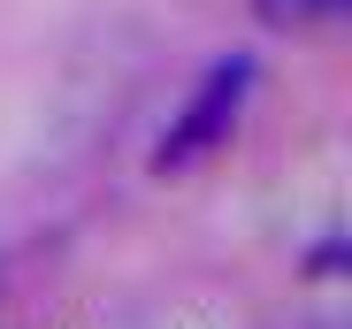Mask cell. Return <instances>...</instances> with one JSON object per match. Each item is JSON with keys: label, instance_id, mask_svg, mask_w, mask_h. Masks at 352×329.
<instances>
[{"label": "cell", "instance_id": "obj_1", "mask_svg": "<svg viewBox=\"0 0 352 329\" xmlns=\"http://www.w3.org/2000/svg\"><path fill=\"white\" fill-rule=\"evenodd\" d=\"M253 84H261V62H253V54H222V62H207V77L192 84V100L168 115V131H161V146H153V169L176 177V169H192V161H207L230 131H238Z\"/></svg>", "mask_w": 352, "mask_h": 329}, {"label": "cell", "instance_id": "obj_2", "mask_svg": "<svg viewBox=\"0 0 352 329\" xmlns=\"http://www.w3.org/2000/svg\"><path fill=\"white\" fill-rule=\"evenodd\" d=\"M261 8V23L268 31H322V23H337L352 0H253Z\"/></svg>", "mask_w": 352, "mask_h": 329}]
</instances>
